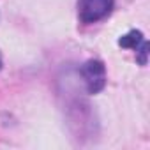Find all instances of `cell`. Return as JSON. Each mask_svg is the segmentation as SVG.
I'll return each mask as SVG.
<instances>
[{
	"label": "cell",
	"instance_id": "obj_1",
	"mask_svg": "<svg viewBox=\"0 0 150 150\" xmlns=\"http://www.w3.org/2000/svg\"><path fill=\"white\" fill-rule=\"evenodd\" d=\"M113 0H80L78 2V16L85 25L97 23L104 20L113 11Z\"/></svg>",
	"mask_w": 150,
	"mask_h": 150
},
{
	"label": "cell",
	"instance_id": "obj_2",
	"mask_svg": "<svg viewBox=\"0 0 150 150\" xmlns=\"http://www.w3.org/2000/svg\"><path fill=\"white\" fill-rule=\"evenodd\" d=\"M88 94H99L106 87V67L101 60H88L80 69Z\"/></svg>",
	"mask_w": 150,
	"mask_h": 150
},
{
	"label": "cell",
	"instance_id": "obj_3",
	"mask_svg": "<svg viewBox=\"0 0 150 150\" xmlns=\"http://www.w3.org/2000/svg\"><path fill=\"white\" fill-rule=\"evenodd\" d=\"M143 41H145V37H143V34H141L139 30H131V32H127L125 35H122V37L118 39V44H120L122 48L136 50Z\"/></svg>",
	"mask_w": 150,
	"mask_h": 150
},
{
	"label": "cell",
	"instance_id": "obj_4",
	"mask_svg": "<svg viewBox=\"0 0 150 150\" xmlns=\"http://www.w3.org/2000/svg\"><path fill=\"white\" fill-rule=\"evenodd\" d=\"M136 60H138V64L139 65H146V57H148V42L146 41H143L136 50Z\"/></svg>",
	"mask_w": 150,
	"mask_h": 150
},
{
	"label": "cell",
	"instance_id": "obj_5",
	"mask_svg": "<svg viewBox=\"0 0 150 150\" xmlns=\"http://www.w3.org/2000/svg\"><path fill=\"white\" fill-rule=\"evenodd\" d=\"M0 67H2V62H0Z\"/></svg>",
	"mask_w": 150,
	"mask_h": 150
}]
</instances>
